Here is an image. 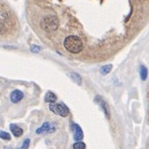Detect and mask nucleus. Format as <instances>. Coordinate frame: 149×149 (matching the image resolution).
<instances>
[{"label": "nucleus", "instance_id": "nucleus-2", "mask_svg": "<svg viewBox=\"0 0 149 149\" xmlns=\"http://www.w3.org/2000/svg\"><path fill=\"white\" fill-rule=\"evenodd\" d=\"M41 27L46 31H55L58 26V20L55 16H47L44 17L40 23Z\"/></svg>", "mask_w": 149, "mask_h": 149}, {"label": "nucleus", "instance_id": "nucleus-17", "mask_svg": "<svg viewBox=\"0 0 149 149\" xmlns=\"http://www.w3.org/2000/svg\"><path fill=\"white\" fill-rule=\"evenodd\" d=\"M5 31H6V28H5L4 24L0 22V35L3 34L5 32Z\"/></svg>", "mask_w": 149, "mask_h": 149}, {"label": "nucleus", "instance_id": "nucleus-8", "mask_svg": "<svg viewBox=\"0 0 149 149\" xmlns=\"http://www.w3.org/2000/svg\"><path fill=\"white\" fill-rule=\"evenodd\" d=\"M10 130L15 137H20L24 134L23 129L16 124H10Z\"/></svg>", "mask_w": 149, "mask_h": 149}, {"label": "nucleus", "instance_id": "nucleus-18", "mask_svg": "<svg viewBox=\"0 0 149 149\" xmlns=\"http://www.w3.org/2000/svg\"><path fill=\"white\" fill-rule=\"evenodd\" d=\"M4 149H12V148H8V147H5V148H4Z\"/></svg>", "mask_w": 149, "mask_h": 149}, {"label": "nucleus", "instance_id": "nucleus-4", "mask_svg": "<svg viewBox=\"0 0 149 149\" xmlns=\"http://www.w3.org/2000/svg\"><path fill=\"white\" fill-rule=\"evenodd\" d=\"M55 131V127L49 122H45L39 128L36 130L37 134H43L47 133H52Z\"/></svg>", "mask_w": 149, "mask_h": 149}, {"label": "nucleus", "instance_id": "nucleus-7", "mask_svg": "<svg viewBox=\"0 0 149 149\" xmlns=\"http://www.w3.org/2000/svg\"><path fill=\"white\" fill-rule=\"evenodd\" d=\"M24 98V93L19 91V90H15L10 93V100L12 103H18L19 101H21Z\"/></svg>", "mask_w": 149, "mask_h": 149}, {"label": "nucleus", "instance_id": "nucleus-3", "mask_svg": "<svg viewBox=\"0 0 149 149\" xmlns=\"http://www.w3.org/2000/svg\"><path fill=\"white\" fill-rule=\"evenodd\" d=\"M49 108L52 113L60 115L61 117H66L69 115V109L64 103H50Z\"/></svg>", "mask_w": 149, "mask_h": 149}, {"label": "nucleus", "instance_id": "nucleus-5", "mask_svg": "<svg viewBox=\"0 0 149 149\" xmlns=\"http://www.w3.org/2000/svg\"><path fill=\"white\" fill-rule=\"evenodd\" d=\"M72 130L74 133V140L76 141H81L84 138V133L82 128L78 124H72Z\"/></svg>", "mask_w": 149, "mask_h": 149}, {"label": "nucleus", "instance_id": "nucleus-6", "mask_svg": "<svg viewBox=\"0 0 149 149\" xmlns=\"http://www.w3.org/2000/svg\"><path fill=\"white\" fill-rule=\"evenodd\" d=\"M95 101H96L98 104L100 105V107H101V108H102V110H103L105 115L107 116V119H109V118H110V110H109V107H108V106L107 105V103H106L100 96H97V98H95Z\"/></svg>", "mask_w": 149, "mask_h": 149}, {"label": "nucleus", "instance_id": "nucleus-1", "mask_svg": "<svg viewBox=\"0 0 149 149\" xmlns=\"http://www.w3.org/2000/svg\"><path fill=\"white\" fill-rule=\"evenodd\" d=\"M64 46L65 47V49L71 52V53H79L83 50V43L82 40L74 35L69 36L67 37L65 41H64Z\"/></svg>", "mask_w": 149, "mask_h": 149}, {"label": "nucleus", "instance_id": "nucleus-13", "mask_svg": "<svg viewBox=\"0 0 149 149\" xmlns=\"http://www.w3.org/2000/svg\"><path fill=\"white\" fill-rule=\"evenodd\" d=\"M0 138L4 141H10V139H11L10 134L9 133L2 131V130H0Z\"/></svg>", "mask_w": 149, "mask_h": 149}, {"label": "nucleus", "instance_id": "nucleus-15", "mask_svg": "<svg viewBox=\"0 0 149 149\" xmlns=\"http://www.w3.org/2000/svg\"><path fill=\"white\" fill-rule=\"evenodd\" d=\"M30 142H31L30 139H25V140L24 141L22 146H21L20 148H18L17 149H28L29 148V146H30Z\"/></svg>", "mask_w": 149, "mask_h": 149}, {"label": "nucleus", "instance_id": "nucleus-10", "mask_svg": "<svg viewBox=\"0 0 149 149\" xmlns=\"http://www.w3.org/2000/svg\"><path fill=\"white\" fill-rule=\"evenodd\" d=\"M56 100H57V96L53 93L48 92L45 94V102H48V103H55Z\"/></svg>", "mask_w": 149, "mask_h": 149}, {"label": "nucleus", "instance_id": "nucleus-11", "mask_svg": "<svg viewBox=\"0 0 149 149\" xmlns=\"http://www.w3.org/2000/svg\"><path fill=\"white\" fill-rule=\"evenodd\" d=\"M148 68L145 65H141V67H140V75H141V80L145 81L147 79V78H148Z\"/></svg>", "mask_w": 149, "mask_h": 149}, {"label": "nucleus", "instance_id": "nucleus-14", "mask_svg": "<svg viewBox=\"0 0 149 149\" xmlns=\"http://www.w3.org/2000/svg\"><path fill=\"white\" fill-rule=\"evenodd\" d=\"M86 144L82 141H77L72 146L73 149H86Z\"/></svg>", "mask_w": 149, "mask_h": 149}, {"label": "nucleus", "instance_id": "nucleus-9", "mask_svg": "<svg viewBox=\"0 0 149 149\" xmlns=\"http://www.w3.org/2000/svg\"><path fill=\"white\" fill-rule=\"evenodd\" d=\"M69 77L71 78V79H72L74 83L78 84L79 86L81 85V83H82V79H81V77H80L79 74H78V73H76V72H71V73H69Z\"/></svg>", "mask_w": 149, "mask_h": 149}, {"label": "nucleus", "instance_id": "nucleus-12", "mask_svg": "<svg viewBox=\"0 0 149 149\" xmlns=\"http://www.w3.org/2000/svg\"><path fill=\"white\" fill-rule=\"evenodd\" d=\"M112 68H113L112 65H104V66H102L100 68V73L103 74V75H107L112 71Z\"/></svg>", "mask_w": 149, "mask_h": 149}, {"label": "nucleus", "instance_id": "nucleus-16", "mask_svg": "<svg viewBox=\"0 0 149 149\" xmlns=\"http://www.w3.org/2000/svg\"><path fill=\"white\" fill-rule=\"evenodd\" d=\"M30 50H31V52H33V53H38V52H39L41 51V47H40V46H38V45H31V46Z\"/></svg>", "mask_w": 149, "mask_h": 149}]
</instances>
